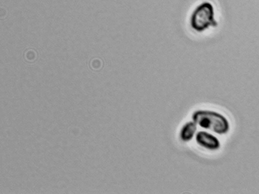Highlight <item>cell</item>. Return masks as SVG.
Listing matches in <instances>:
<instances>
[{
  "label": "cell",
  "mask_w": 259,
  "mask_h": 194,
  "mask_svg": "<svg viewBox=\"0 0 259 194\" xmlns=\"http://www.w3.org/2000/svg\"><path fill=\"white\" fill-rule=\"evenodd\" d=\"M197 125L216 134L223 135L228 132L230 125L227 118L222 114L208 110H198L192 115Z\"/></svg>",
  "instance_id": "1"
},
{
  "label": "cell",
  "mask_w": 259,
  "mask_h": 194,
  "mask_svg": "<svg viewBox=\"0 0 259 194\" xmlns=\"http://www.w3.org/2000/svg\"><path fill=\"white\" fill-rule=\"evenodd\" d=\"M189 24L191 28L197 32H202L210 26H216L213 5L209 2L204 1L197 5L190 14Z\"/></svg>",
  "instance_id": "2"
},
{
  "label": "cell",
  "mask_w": 259,
  "mask_h": 194,
  "mask_svg": "<svg viewBox=\"0 0 259 194\" xmlns=\"http://www.w3.org/2000/svg\"><path fill=\"white\" fill-rule=\"evenodd\" d=\"M195 140L199 145L209 150H216L221 147L219 140L206 131H200L197 132Z\"/></svg>",
  "instance_id": "3"
},
{
  "label": "cell",
  "mask_w": 259,
  "mask_h": 194,
  "mask_svg": "<svg viewBox=\"0 0 259 194\" xmlns=\"http://www.w3.org/2000/svg\"><path fill=\"white\" fill-rule=\"evenodd\" d=\"M197 130V125L193 121H189L183 125L180 136L184 142L190 141L194 137Z\"/></svg>",
  "instance_id": "4"
}]
</instances>
